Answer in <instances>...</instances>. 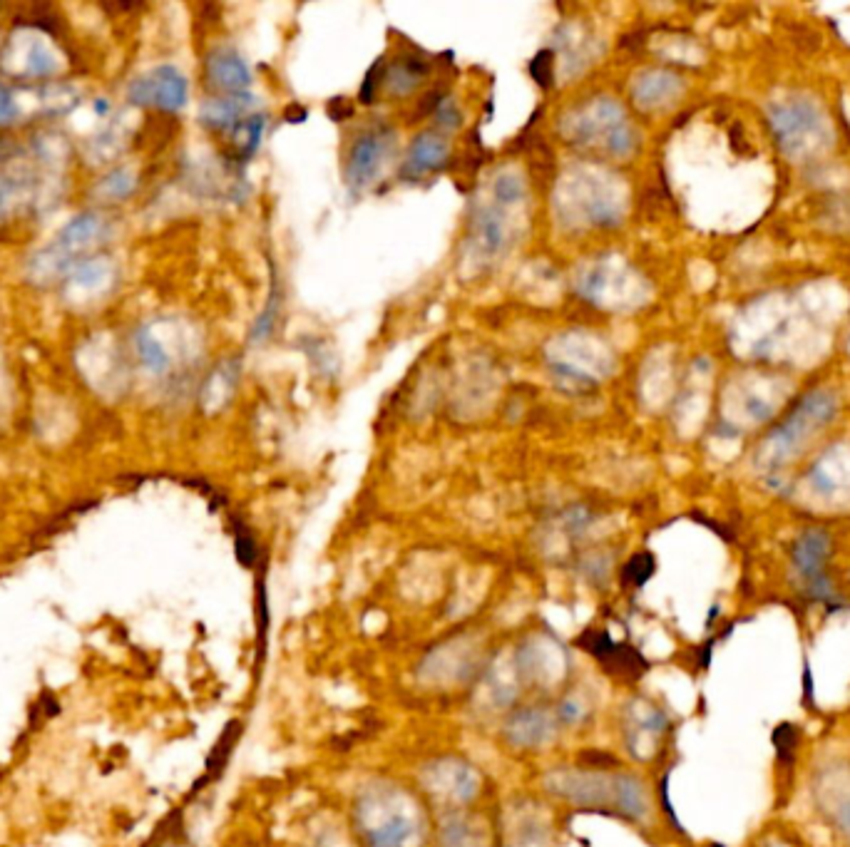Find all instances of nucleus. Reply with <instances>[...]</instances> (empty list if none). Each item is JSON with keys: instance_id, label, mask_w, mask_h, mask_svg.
Instances as JSON below:
<instances>
[{"instance_id": "25", "label": "nucleus", "mask_w": 850, "mask_h": 847, "mask_svg": "<svg viewBox=\"0 0 850 847\" xmlns=\"http://www.w3.org/2000/svg\"><path fill=\"white\" fill-rule=\"evenodd\" d=\"M18 102H15L13 92L8 90V87L0 85V127L10 125V122H15V117H18Z\"/></svg>"}, {"instance_id": "2", "label": "nucleus", "mask_w": 850, "mask_h": 847, "mask_svg": "<svg viewBox=\"0 0 850 847\" xmlns=\"http://www.w3.org/2000/svg\"><path fill=\"white\" fill-rule=\"evenodd\" d=\"M366 847H425V820L416 800L396 785H373L356 803Z\"/></svg>"}, {"instance_id": "5", "label": "nucleus", "mask_w": 850, "mask_h": 847, "mask_svg": "<svg viewBox=\"0 0 850 847\" xmlns=\"http://www.w3.org/2000/svg\"><path fill=\"white\" fill-rule=\"evenodd\" d=\"M423 788L438 803L455 808V805H465L475 800L480 790V775L475 773L470 763L460 761V758H443V761L425 766Z\"/></svg>"}, {"instance_id": "24", "label": "nucleus", "mask_w": 850, "mask_h": 847, "mask_svg": "<svg viewBox=\"0 0 850 847\" xmlns=\"http://www.w3.org/2000/svg\"><path fill=\"white\" fill-rule=\"evenodd\" d=\"M256 554H259V549H256L254 537L249 535L247 530H237V557H239V562H242L244 567H254Z\"/></svg>"}, {"instance_id": "13", "label": "nucleus", "mask_w": 850, "mask_h": 847, "mask_svg": "<svg viewBox=\"0 0 850 847\" xmlns=\"http://www.w3.org/2000/svg\"><path fill=\"white\" fill-rule=\"evenodd\" d=\"M249 105H252L249 95L212 100L202 107V122L214 130H234L244 117H249Z\"/></svg>"}, {"instance_id": "10", "label": "nucleus", "mask_w": 850, "mask_h": 847, "mask_svg": "<svg viewBox=\"0 0 850 847\" xmlns=\"http://www.w3.org/2000/svg\"><path fill=\"white\" fill-rule=\"evenodd\" d=\"M102 234H105V219H102L100 214H80V217H75L68 227L55 236V244L48 246V249L40 256H35V259H50L55 264L53 271H63L68 269V266H73L75 254H78L83 246L100 239ZM53 271H50V274H53Z\"/></svg>"}, {"instance_id": "11", "label": "nucleus", "mask_w": 850, "mask_h": 847, "mask_svg": "<svg viewBox=\"0 0 850 847\" xmlns=\"http://www.w3.org/2000/svg\"><path fill=\"white\" fill-rule=\"evenodd\" d=\"M209 77L217 87L229 92H242L247 90L249 82H252V73H249V65L244 63L242 55L232 48H219L209 55L207 60Z\"/></svg>"}, {"instance_id": "1", "label": "nucleus", "mask_w": 850, "mask_h": 847, "mask_svg": "<svg viewBox=\"0 0 850 847\" xmlns=\"http://www.w3.org/2000/svg\"><path fill=\"white\" fill-rule=\"evenodd\" d=\"M545 788L577 808L599 810L627 820H642L647 815V793L639 778L629 773L590 768L557 770L547 775Z\"/></svg>"}, {"instance_id": "26", "label": "nucleus", "mask_w": 850, "mask_h": 847, "mask_svg": "<svg viewBox=\"0 0 850 847\" xmlns=\"http://www.w3.org/2000/svg\"><path fill=\"white\" fill-rule=\"evenodd\" d=\"M438 120H440V125L445 127V130H455V127H460V112H458V107L453 105V100L440 102Z\"/></svg>"}, {"instance_id": "17", "label": "nucleus", "mask_w": 850, "mask_h": 847, "mask_svg": "<svg viewBox=\"0 0 850 847\" xmlns=\"http://www.w3.org/2000/svg\"><path fill=\"white\" fill-rule=\"evenodd\" d=\"M239 736H242V723L232 721L227 728H224V733L219 736V741L214 743L212 753H209L207 758V773L209 778H219L222 775L224 766H227L229 756H232L234 746H237Z\"/></svg>"}, {"instance_id": "23", "label": "nucleus", "mask_w": 850, "mask_h": 847, "mask_svg": "<svg viewBox=\"0 0 850 847\" xmlns=\"http://www.w3.org/2000/svg\"><path fill=\"white\" fill-rule=\"evenodd\" d=\"M493 194L500 204H515V202H520L522 194H525V189H522L520 179L510 177V174H503V177L495 182Z\"/></svg>"}, {"instance_id": "18", "label": "nucleus", "mask_w": 850, "mask_h": 847, "mask_svg": "<svg viewBox=\"0 0 850 847\" xmlns=\"http://www.w3.org/2000/svg\"><path fill=\"white\" fill-rule=\"evenodd\" d=\"M137 351H140L142 363L152 373H165L170 368V358H167L165 348H162V343L155 336H150V331L137 333Z\"/></svg>"}, {"instance_id": "6", "label": "nucleus", "mask_w": 850, "mask_h": 847, "mask_svg": "<svg viewBox=\"0 0 850 847\" xmlns=\"http://www.w3.org/2000/svg\"><path fill=\"white\" fill-rule=\"evenodd\" d=\"M189 87L184 75L172 65H160L147 75L135 77L127 87V97L135 105H152L160 110L177 112L187 105Z\"/></svg>"}, {"instance_id": "3", "label": "nucleus", "mask_w": 850, "mask_h": 847, "mask_svg": "<svg viewBox=\"0 0 850 847\" xmlns=\"http://www.w3.org/2000/svg\"><path fill=\"white\" fill-rule=\"evenodd\" d=\"M836 415V400L828 393H813L798 405L796 413L776 430L768 435L764 445V462L768 467H781L783 462L791 460V455L798 453L808 435L821 430L828 425Z\"/></svg>"}, {"instance_id": "27", "label": "nucleus", "mask_w": 850, "mask_h": 847, "mask_svg": "<svg viewBox=\"0 0 850 847\" xmlns=\"http://www.w3.org/2000/svg\"><path fill=\"white\" fill-rule=\"evenodd\" d=\"M550 68H552V53H550V50H545V53H540L535 60H532V75H535L537 82H542V85H545V82L550 80Z\"/></svg>"}, {"instance_id": "8", "label": "nucleus", "mask_w": 850, "mask_h": 847, "mask_svg": "<svg viewBox=\"0 0 850 847\" xmlns=\"http://www.w3.org/2000/svg\"><path fill=\"white\" fill-rule=\"evenodd\" d=\"M393 145H396V137H393L391 130H373L368 135L358 137L351 154H348V184L356 189L368 187L378 177L386 157H391Z\"/></svg>"}, {"instance_id": "4", "label": "nucleus", "mask_w": 850, "mask_h": 847, "mask_svg": "<svg viewBox=\"0 0 850 847\" xmlns=\"http://www.w3.org/2000/svg\"><path fill=\"white\" fill-rule=\"evenodd\" d=\"M771 127L778 142L788 154H803L811 150L813 142L823 140L826 122L816 105L808 100H788L771 107Z\"/></svg>"}, {"instance_id": "21", "label": "nucleus", "mask_w": 850, "mask_h": 847, "mask_svg": "<svg viewBox=\"0 0 850 847\" xmlns=\"http://www.w3.org/2000/svg\"><path fill=\"white\" fill-rule=\"evenodd\" d=\"M652 574H654V559L649 557V554H637V557H632L627 562V567H624L622 572V579L627 584H632V587H642Z\"/></svg>"}, {"instance_id": "15", "label": "nucleus", "mask_w": 850, "mask_h": 847, "mask_svg": "<svg viewBox=\"0 0 850 847\" xmlns=\"http://www.w3.org/2000/svg\"><path fill=\"white\" fill-rule=\"evenodd\" d=\"M828 554V537L823 532H808L796 542L793 549V559H796L798 569L806 574L808 579H818L821 574V564L826 562Z\"/></svg>"}, {"instance_id": "22", "label": "nucleus", "mask_w": 850, "mask_h": 847, "mask_svg": "<svg viewBox=\"0 0 850 847\" xmlns=\"http://www.w3.org/2000/svg\"><path fill=\"white\" fill-rule=\"evenodd\" d=\"M132 189H135V179H132V174L127 172V169H115V172L102 179L100 184V192L110 199L127 197Z\"/></svg>"}, {"instance_id": "12", "label": "nucleus", "mask_w": 850, "mask_h": 847, "mask_svg": "<svg viewBox=\"0 0 850 847\" xmlns=\"http://www.w3.org/2000/svg\"><path fill=\"white\" fill-rule=\"evenodd\" d=\"M440 847H488V828L473 815L450 813L440 825Z\"/></svg>"}, {"instance_id": "20", "label": "nucleus", "mask_w": 850, "mask_h": 847, "mask_svg": "<svg viewBox=\"0 0 850 847\" xmlns=\"http://www.w3.org/2000/svg\"><path fill=\"white\" fill-rule=\"evenodd\" d=\"M587 713H590V706H587V701H582L580 696H575V693L562 698L560 706L555 708V716L560 726H575V723H580Z\"/></svg>"}, {"instance_id": "14", "label": "nucleus", "mask_w": 850, "mask_h": 847, "mask_svg": "<svg viewBox=\"0 0 850 847\" xmlns=\"http://www.w3.org/2000/svg\"><path fill=\"white\" fill-rule=\"evenodd\" d=\"M448 142L438 135H421L416 145L411 147V157H408V172L425 174L438 169L440 164L448 159Z\"/></svg>"}, {"instance_id": "19", "label": "nucleus", "mask_w": 850, "mask_h": 847, "mask_svg": "<svg viewBox=\"0 0 850 847\" xmlns=\"http://www.w3.org/2000/svg\"><path fill=\"white\" fill-rule=\"evenodd\" d=\"M478 239L488 251H498L505 241V229L500 222V214L485 212L483 219L478 222Z\"/></svg>"}, {"instance_id": "28", "label": "nucleus", "mask_w": 850, "mask_h": 847, "mask_svg": "<svg viewBox=\"0 0 850 847\" xmlns=\"http://www.w3.org/2000/svg\"><path fill=\"white\" fill-rule=\"evenodd\" d=\"M40 706H43L45 716H48V718L58 716V713H60V703L55 701V698L50 696V693H43V698H40Z\"/></svg>"}, {"instance_id": "29", "label": "nucleus", "mask_w": 850, "mask_h": 847, "mask_svg": "<svg viewBox=\"0 0 850 847\" xmlns=\"http://www.w3.org/2000/svg\"><path fill=\"white\" fill-rule=\"evenodd\" d=\"M162 847H189V843H187V840H167V843Z\"/></svg>"}, {"instance_id": "16", "label": "nucleus", "mask_w": 850, "mask_h": 847, "mask_svg": "<svg viewBox=\"0 0 850 847\" xmlns=\"http://www.w3.org/2000/svg\"><path fill=\"white\" fill-rule=\"evenodd\" d=\"M679 90H681L679 77L669 73H649L647 77H642V80L637 82V87H634V97H637L639 105L652 107L664 100H672Z\"/></svg>"}, {"instance_id": "7", "label": "nucleus", "mask_w": 850, "mask_h": 847, "mask_svg": "<svg viewBox=\"0 0 850 847\" xmlns=\"http://www.w3.org/2000/svg\"><path fill=\"white\" fill-rule=\"evenodd\" d=\"M557 728L560 723H557L555 711H547L542 706H522L510 713L503 726V736L512 748L535 751L557 736Z\"/></svg>"}, {"instance_id": "9", "label": "nucleus", "mask_w": 850, "mask_h": 847, "mask_svg": "<svg viewBox=\"0 0 850 847\" xmlns=\"http://www.w3.org/2000/svg\"><path fill=\"white\" fill-rule=\"evenodd\" d=\"M577 644L592 654L602 664V669H607L612 676L619 679H637L644 669H647V661L627 644H617L607 631L602 629H590L577 639Z\"/></svg>"}]
</instances>
